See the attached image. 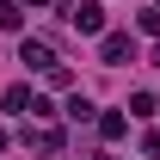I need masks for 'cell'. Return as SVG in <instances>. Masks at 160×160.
Listing matches in <instances>:
<instances>
[{
    "label": "cell",
    "mask_w": 160,
    "mask_h": 160,
    "mask_svg": "<svg viewBox=\"0 0 160 160\" xmlns=\"http://www.w3.org/2000/svg\"><path fill=\"white\" fill-rule=\"evenodd\" d=\"M25 148H31V154H62V129H49V123H37V129H31V123H25Z\"/></svg>",
    "instance_id": "277c9868"
},
{
    "label": "cell",
    "mask_w": 160,
    "mask_h": 160,
    "mask_svg": "<svg viewBox=\"0 0 160 160\" xmlns=\"http://www.w3.org/2000/svg\"><path fill=\"white\" fill-rule=\"evenodd\" d=\"M99 136L105 142H123V136H129V117H123V111H105V117H99Z\"/></svg>",
    "instance_id": "5b68a950"
},
{
    "label": "cell",
    "mask_w": 160,
    "mask_h": 160,
    "mask_svg": "<svg viewBox=\"0 0 160 160\" xmlns=\"http://www.w3.org/2000/svg\"><path fill=\"white\" fill-rule=\"evenodd\" d=\"M99 62H105V68L136 62V37H129V31H105V37H99Z\"/></svg>",
    "instance_id": "7a4b0ae2"
},
{
    "label": "cell",
    "mask_w": 160,
    "mask_h": 160,
    "mask_svg": "<svg viewBox=\"0 0 160 160\" xmlns=\"http://www.w3.org/2000/svg\"><path fill=\"white\" fill-rule=\"evenodd\" d=\"M19 62L31 68V74H49V68H56V49H49L43 37H19Z\"/></svg>",
    "instance_id": "3957f363"
},
{
    "label": "cell",
    "mask_w": 160,
    "mask_h": 160,
    "mask_svg": "<svg viewBox=\"0 0 160 160\" xmlns=\"http://www.w3.org/2000/svg\"><path fill=\"white\" fill-rule=\"evenodd\" d=\"M0 154H6V129H0Z\"/></svg>",
    "instance_id": "7c38bea8"
},
{
    "label": "cell",
    "mask_w": 160,
    "mask_h": 160,
    "mask_svg": "<svg viewBox=\"0 0 160 160\" xmlns=\"http://www.w3.org/2000/svg\"><path fill=\"white\" fill-rule=\"evenodd\" d=\"M19 6H49V0H19Z\"/></svg>",
    "instance_id": "8fae6325"
},
{
    "label": "cell",
    "mask_w": 160,
    "mask_h": 160,
    "mask_svg": "<svg viewBox=\"0 0 160 160\" xmlns=\"http://www.w3.org/2000/svg\"><path fill=\"white\" fill-rule=\"evenodd\" d=\"M154 62H160V43H154Z\"/></svg>",
    "instance_id": "4fadbf2b"
},
{
    "label": "cell",
    "mask_w": 160,
    "mask_h": 160,
    "mask_svg": "<svg viewBox=\"0 0 160 160\" xmlns=\"http://www.w3.org/2000/svg\"><path fill=\"white\" fill-rule=\"evenodd\" d=\"M92 111H99V105L86 99V92H74V99H68V117H74V123H92Z\"/></svg>",
    "instance_id": "52a82bcc"
},
{
    "label": "cell",
    "mask_w": 160,
    "mask_h": 160,
    "mask_svg": "<svg viewBox=\"0 0 160 160\" xmlns=\"http://www.w3.org/2000/svg\"><path fill=\"white\" fill-rule=\"evenodd\" d=\"M154 6H160V0H154Z\"/></svg>",
    "instance_id": "9a60e30c"
},
{
    "label": "cell",
    "mask_w": 160,
    "mask_h": 160,
    "mask_svg": "<svg viewBox=\"0 0 160 160\" xmlns=\"http://www.w3.org/2000/svg\"><path fill=\"white\" fill-rule=\"evenodd\" d=\"M0 105H6V111H31V86H25V80H12V86L0 92Z\"/></svg>",
    "instance_id": "8992f818"
},
{
    "label": "cell",
    "mask_w": 160,
    "mask_h": 160,
    "mask_svg": "<svg viewBox=\"0 0 160 160\" xmlns=\"http://www.w3.org/2000/svg\"><path fill=\"white\" fill-rule=\"evenodd\" d=\"M154 105H160L154 92H136V99H129V117H154Z\"/></svg>",
    "instance_id": "9c48e42d"
},
{
    "label": "cell",
    "mask_w": 160,
    "mask_h": 160,
    "mask_svg": "<svg viewBox=\"0 0 160 160\" xmlns=\"http://www.w3.org/2000/svg\"><path fill=\"white\" fill-rule=\"evenodd\" d=\"M142 160H160V129H148V136H142Z\"/></svg>",
    "instance_id": "30bf717a"
},
{
    "label": "cell",
    "mask_w": 160,
    "mask_h": 160,
    "mask_svg": "<svg viewBox=\"0 0 160 160\" xmlns=\"http://www.w3.org/2000/svg\"><path fill=\"white\" fill-rule=\"evenodd\" d=\"M99 160H111V154H99Z\"/></svg>",
    "instance_id": "5bb4252c"
},
{
    "label": "cell",
    "mask_w": 160,
    "mask_h": 160,
    "mask_svg": "<svg viewBox=\"0 0 160 160\" xmlns=\"http://www.w3.org/2000/svg\"><path fill=\"white\" fill-rule=\"evenodd\" d=\"M136 31H142V37H154V43H160V6H148V12H136Z\"/></svg>",
    "instance_id": "ba28073f"
},
{
    "label": "cell",
    "mask_w": 160,
    "mask_h": 160,
    "mask_svg": "<svg viewBox=\"0 0 160 160\" xmlns=\"http://www.w3.org/2000/svg\"><path fill=\"white\" fill-rule=\"evenodd\" d=\"M62 19L74 25L80 37H105V6H99V0H68V6H62Z\"/></svg>",
    "instance_id": "6da1fadb"
}]
</instances>
